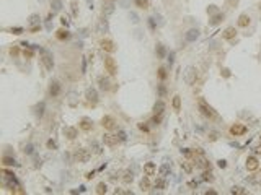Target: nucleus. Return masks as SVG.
<instances>
[{
  "mask_svg": "<svg viewBox=\"0 0 261 195\" xmlns=\"http://www.w3.org/2000/svg\"><path fill=\"white\" fill-rule=\"evenodd\" d=\"M39 54H41V60L44 64L46 70H52L54 68V55L47 47H39Z\"/></svg>",
  "mask_w": 261,
  "mask_h": 195,
  "instance_id": "obj_1",
  "label": "nucleus"
},
{
  "mask_svg": "<svg viewBox=\"0 0 261 195\" xmlns=\"http://www.w3.org/2000/svg\"><path fill=\"white\" fill-rule=\"evenodd\" d=\"M198 106H199V111H201V114H202L204 117L211 119V120H214V119L219 117V116H217V112L214 111V107L209 106V104H207L206 101H204V99H199Z\"/></svg>",
  "mask_w": 261,
  "mask_h": 195,
  "instance_id": "obj_2",
  "label": "nucleus"
},
{
  "mask_svg": "<svg viewBox=\"0 0 261 195\" xmlns=\"http://www.w3.org/2000/svg\"><path fill=\"white\" fill-rule=\"evenodd\" d=\"M104 70H106L108 73L111 75V77H114L118 73V65H116V60L113 59L111 55H106L104 57Z\"/></svg>",
  "mask_w": 261,
  "mask_h": 195,
  "instance_id": "obj_3",
  "label": "nucleus"
},
{
  "mask_svg": "<svg viewBox=\"0 0 261 195\" xmlns=\"http://www.w3.org/2000/svg\"><path fill=\"white\" fill-rule=\"evenodd\" d=\"M90 158H92V153H90L88 150H85V148H78L74 153V159L77 161V163H88Z\"/></svg>",
  "mask_w": 261,
  "mask_h": 195,
  "instance_id": "obj_4",
  "label": "nucleus"
},
{
  "mask_svg": "<svg viewBox=\"0 0 261 195\" xmlns=\"http://www.w3.org/2000/svg\"><path fill=\"white\" fill-rule=\"evenodd\" d=\"M198 78V72L194 67H186V70H184V82H186V85H194V82H196Z\"/></svg>",
  "mask_w": 261,
  "mask_h": 195,
  "instance_id": "obj_5",
  "label": "nucleus"
},
{
  "mask_svg": "<svg viewBox=\"0 0 261 195\" xmlns=\"http://www.w3.org/2000/svg\"><path fill=\"white\" fill-rule=\"evenodd\" d=\"M101 125H103V128H106V130H114V128H116V120H114V117L104 116V117L101 119Z\"/></svg>",
  "mask_w": 261,
  "mask_h": 195,
  "instance_id": "obj_6",
  "label": "nucleus"
},
{
  "mask_svg": "<svg viewBox=\"0 0 261 195\" xmlns=\"http://www.w3.org/2000/svg\"><path fill=\"white\" fill-rule=\"evenodd\" d=\"M103 143L106 146H110V148H114V146L119 143V140H118L116 135H111V134H104L103 135Z\"/></svg>",
  "mask_w": 261,
  "mask_h": 195,
  "instance_id": "obj_7",
  "label": "nucleus"
},
{
  "mask_svg": "<svg viewBox=\"0 0 261 195\" xmlns=\"http://www.w3.org/2000/svg\"><path fill=\"white\" fill-rule=\"evenodd\" d=\"M246 132H248V128L245 125H241V124H235V125L230 127V134L234 137H240V135H245Z\"/></svg>",
  "mask_w": 261,
  "mask_h": 195,
  "instance_id": "obj_8",
  "label": "nucleus"
},
{
  "mask_svg": "<svg viewBox=\"0 0 261 195\" xmlns=\"http://www.w3.org/2000/svg\"><path fill=\"white\" fill-rule=\"evenodd\" d=\"M100 46H101V49L104 52H108V54H113V52L116 50V46H114V42H113L111 39H103L101 42H100Z\"/></svg>",
  "mask_w": 261,
  "mask_h": 195,
  "instance_id": "obj_9",
  "label": "nucleus"
},
{
  "mask_svg": "<svg viewBox=\"0 0 261 195\" xmlns=\"http://www.w3.org/2000/svg\"><path fill=\"white\" fill-rule=\"evenodd\" d=\"M85 98H87L88 103L96 104V103H98V91H96L95 88H88L87 93H85Z\"/></svg>",
  "mask_w": 261,
  "mask_h": 195,
  "instance_id": "obj_10",
  "label": "nucleus"
},
{
  "mask_svg": "<svg viewBox=\"0 0 261 195\" xmlns=\"http://www.w3.org/2000/svg\"><path fill=\"white\" fill-rule=\"evenodd\" d=\"M49 94L52 98H57L60 94V83L57 82V80H52L51 82V86H49Z\"/></svg>",
  "mask_w": 261,
  "mask_h": 195,
  "instance_id": "obj_11",
  "label": "nucleus"
},
{
  "mask_svg": "<svg viewBox=\"0 0 261 195\" xmlns=\"http://www.w3.org/2000/svg\"><path fill=\"white\" fill-rule=\"evenodd\" d=\"M144 174L149 176V177H152V176L157 174V164L152 163V161H149V163L144 164Z\"/></svg>",
  "mask_w": 261,
  "mask_h": 195,
  "instance_id": "obj_12",
  "label": "nucleus"
},
{
  "mask_svg": "<svg viewBox=\"0 0 261 195\" xmlns=\"http://www.w3.org/2000/svg\"><path fill=\"white\" fill-rule=\"evenodd\" d=\"M110 31V23H108L106 18H103V20L98 21V26H96V33L98 34H104V33Z\"/></svg>",
  "mask_w": 261,
  "mask_h": 195,
  "instance_id": "obj_13",
  "label": "nucleus"
},
{
  "mask_svg": "<svg viewBox=\"0 0 261 195\" xmlns=\"http://www.w3.org/2000/svg\"><path fill=\"white\" fill-rule=\"evenodd\" d=\"M258 166H259V163H258V158H256V156H248V158H246V169L248 171H256Z\"/></svg>",
  "mask_w": 261,
  "mask_h": 195,
  "instance_id": "obj_14",
  "label": "nucleus"
},
{
  "mask_svg": "<svg viewBox=\"0 0 261 195\" xmlns=\"http://www.w3.org/2000/svg\"><path fill=\"white\" fill-rule=\"evenodd\" d=\"M184 37H186L188 42H194L199 37V30H196V28H191V30L186 31V34H184Z\"/></svg>",
  "mask_w": 261,
  "mask_h": 195,
  "instance_id": "obj_15",
  "label": "nucleus"
},
{
  "mask_svg": "<svg viewBox=\"0 0 261 195\" xmlns=\"http://www.w3.org/2000/svg\"><path fill=\"white\" fill-rule=\"evenodd\" d=\"M170 172H172V164L170 163H163L158 168V176L160 177H167V176H170Z\"/></svg>",
  "mask_w": 261,
  "mask_h": 195,
  "instance_id": "obj_16",
  "label": "nucleus"
},
{
  "mask_svg": "<svg viewBox=\"0 0 261 195\" xmlns=\"http://www.w3.org/2000/svg\"><path fill=\"white\" fill-rule=\"evenodd\" d=\"M98 86H100L101 91H108V89L111 88V83H110V80H108L106 77H100L98 78Z\"/></svg>",
  "mask_w": 261,
  "mask_h": 195,
  "instance_id": "obj_17",
  "label": "nucleus"
},
{
  "mask_svg": "<svg viewBox=\"0 0 261 195\" xmlns=\"http://www.w3.org/2000/svg\"><path fill=\"white\" fill-rule=\"evenodd\" d=\"M62 0H51V12L52 13H59L62 10Z\"/></svg>",
  "mask_w": 261,
  "mask_h": 195,
  "instance_id": "obj_18",
  "label": "nucleus"
},
{
  "mask_svg": "<svg viewBox=\"0 0 261 195\" xmlns=\"http://www.w3.org/2000/svg\"><path fill=\"white\" fill-rule=\"evenodd\" d=\"M64 135L67 137V138L74 140L75 137H77V128H75V127H65L64 128Z\"/></svg>",
  "mask_w": 261,
  "mask_h": 195,
  "instance_id": "obj_19",
  "label": "nucleus"
},
{
  "mask_svg": "<svg viewBox=\"0 0 261 195\" xmlns=\"http://www.w3.org/2000/svg\"><path fill=\"white\" fill-rule=\"evenodd\" d=\"M44 109H46V103L44 101L38 103L36 107H34V114H36L38 117H42V116H44Z\"/></svg>",
  "mask_w": 261,
  "mask_h": 195,
  "instance_id": "obj_20",
  "label": "nucleus"
},
{
  "mask_svg": "<svg viewBox=\"0 0 261 195\" xmlns=\"http://www.w3.org/2000/svg\"><path fill=\"white\" fill-rule=\"evenodd\" d=\"M163 111H165V103L162 101V99H158V101L154 104V112L155 114H163Z\"/></svg>",
  "mask_w": 261,
  "mask_h": 195,
  "instance_id": "obj_21",
  "label": "nucleus"
},
{
  "mask_svg": "<svg viewBox=\"0 0 261 195\" xmlns=\"http://www.w3.org/2000/svg\"><path fill=\"white\" fill-rule=\"evenodd\" d=\"M235 34H237V31H235V28H227V30L224 31V39H227V41H230V39H234L235 37Z\"/></svg>",
  "mask_w": 261,
  "mask_h": 195,
  "instance_id": "obj_22",
  "label": "nucleus"
},
{
  "mask_svg": "<svg viewBox=\"0 0 261 195\" xmlns=\"http://www.w3.org/2000/svg\"><path fill=\"white\" fill-rule=\"evenodd\" d=\"M248 25H250V16L245 15V13H243V15H240L238 16V26L240 28H246Z\"/></svg>",
  "mask_w": 261,
  "mask_h": 195,
  "instance_id": "obj_23",
  "label": "nucleus"
},
{
  "mask_svg": "<svg viewBox=\"0 0 261 195\" xmlns=\"http://www.w3.org/2000/svg\"><path fill=\"white\" fill-rule=\"evenodd\" d=\"M39 15L38 13H33V15H30V18H28V23H30L31 26H36V25H39Z\"/></svg>",
  "mask_w": 261,
  "mask_h": 195,
  "instance_id": "obj_24",
  "label": "nucleus"
},
{
  "mask_svg": "<svg viewBox=\"0 0 261 195\" xmlns=\"http://www.w3.org/2000/svg\"><path fill=\"white\" fill-rule=\"evenodd\" d=\"M92 127H93V124L90 120H87V119H83V120L80 122V128L85 130V132H90V130H92Z\"/></svg>",
  "mask_w": 261,
  "mask_h": 195,
  "instance_id": "obj_25",
  "label": "nucleus"
},
{
  "mask_svg": "<svg viewBox=\"0 0 261 195\" xmlns=\"http://www.w3.org/2000/svg\"><path fill=\"white\" fill-rule=\"evenodd\" d=\"M194 164H196L198 168H202V169H207V168H209V163H207V161L204 159V158H198V156H196V163H194Z\"/></svg>",
  "mask_w": 261,
  "mask_h": 195,
  "instance_id": "obj_26",
  "label": "nucleus"
},
{
  "mask_svg": "<svg viewBox=\"0 0 261 195\" xmlns=\"http://www.w3.org/2000/svg\"><path fill=\"white\" fill-rule=\"evenodd\" d=\"M113 12H114V5H113V3H106V5L103 7V15H104V16L111 15Z\"/></svg>",
  "mask_w": 261,
  "mask_h": 195,
  "instance_id": "obj_27",
  "label": "nucleus"
},
{
  "mask_svg": "<svg viewBox=\"0 0 261 195\" xmlns=\"http://www.w3.org/2000/svg\"><path fill=\"white\" fill-rule=\"evenodd\" d=\"M165 185H167V184H165V177H160V179H157V180H155L154 187H155L157 190H163V189H165Z\"/></svg>",
  "mask_w": 261,
  "mask_h": 195,
  "instance_id": "obj_28",
  "label": "nucleus"
},
{
  "mask_svg": "<svg viewBox=\"0 0 261 195\" xmlns=\"http://www.w3.org/2000/svg\"><path fill=\"white\" fill-rule=\"evenodd\" d=\"M173 109H175V111H179V109H181V98H179L178 96V94H176V96H173Z\"/></svg>",
  "mask_w": 261,
  "mask_h": 195,
  "instance_id": "obj_29",
  "label": "nucleus"
},
{
  "mask_svg": "<svg viewBox=\"0 0 261 195\" xmlns=\"http://www.w3.org/2000/svg\"><path fill=\"white\" fill-rule=\"evenodd\" d=\"M69 37H70V33L69 31H65V30H59L57 31V39L64 41V39H69Z\"/></svg>",
  "mask_w": 261,
  "mask_h": 195,
  "instance_id": "obj_30",
  "label": "nucleus"
},
{
  "mask_svg": "<svg viewBox=\"0 0 261 195\" xmlns=\"http://www.w3.org/2000/svg\"><path fill=\"white\" fill-rule=\"evenodd\" d=\"M140 189H142V190H149V189H150V180H149V176H145V177L140 180Z\"/></svg>",
  "mask_w": 261,
  "mask_h": 195,
  "instance_id": "obj_31",
  "label": "nucleus"
},
{
  "mask_svg": "<svg viewBox=\"0 0 261 195\" xmlns=\"http://www.w3.org/2000/svg\"><path fill=\"white\" fill-rule=\"evenodd\" d=\"M3 166H16V159L15 158H8V156H3Z\"/></svg>",
  "mask_w": 261,
  "mask_h": 195,
  "instance_id": "obj_32",
  "label": "nucleus"
},
{
  "mask_svg": "<svg viewBox=\"0 0 261 195\" xmlns=\"http://www.w3.org/2000/svg\"><path fill=\"white\" fill-rule=\"evenodd\" d=\"M106 192H108V185L104 184V182H101V184H98V185H96V193H98V195L106 193Z\"/></svg>",
  "mask_w": 261,
  "mask_h": 195,
  "instance_id": "obj_33",
  "label": "nucleus"
},
{
  "mask_svg": "<svg viewBox=\"0 0 261 195\" xmlns=\"http://www.w3.org/2000/svg\"><path fill=\"white\" fill-rule=\"evenodd\" d=\"M116 137H118V140H119V143H124V141L127 140V134H126L124 130H118Z\"/></svg>",
  "mask_w": 261,
  "mask_h": 195,
  "instance_id": "obj_34",
  "label": "nucleus"
},
{
  "mask_svg": "<svg viewBox=\"0 0 261 195\" xmlns=\"http://www.w3.org/2000/svg\"><path fill=\"white\" fill-rule=\"evenodd\" d=\"M181 169H183L186 174H191V172H193V166L189 164L188 161H183V163H181Z\"/></svg>",
  "mask_w": 261,
  "mask_h": 195,
  "instance_id": "obj_35",
  "label": "nucleus"
},
{
  "mask_svg": "<svg viewBox=\"0 0 261 195\" xmlns=\"http://www.w3.org/2000/svg\"><path fill=\"white\" fill-rule=\"evenodd\" d=\"M134 3H136V7H139V8H149V0H134Z\"/></svg>",
  "mask_w": 261,
  "mask_h": 195,
  "instance_id": "obj_36",
  "label": "nucleus"
},
{
  "mask_svg": "<svg viewBox=\"0 0 261 195\" xmlns=\"http://www.w3.org/2000/svg\"><path fill=\"white\" fill-rule=\"evenodd\" d=\"M202 180H206V182H212V180H214V176H212L211 171H204L202 172Z\"/></svg>",
  "mask_w": 261,
  "mask_h": 195,
  "instance_id": "obj_37",
  "label": "nucleus"
},
{
  "mask_svg": "<svg viewBox=\"0 0 261 195\" xmlns=\"http://www.w3.org/2000/svg\"><path fill=\"white\" fill-rule=\"evenodd\" d=\"M160 122H162V114H155V116L150 119L152 125H160Z\"/></svg>",
  "mask_w": 261,
  "mask_h": 195,
  "instance_id": "obj_38",
  "label": "nucleus"
},
{
  "mask_svg": "<svg viewBox=\"0 0 261 195\" xmlns=\"http://www.w3.org/2000/svg\"><path fill=\"white\" fill-rule=\"evenodd\" d=\"M92 151H93L95 155H101L103 150H101V146H100L96 141H92Z\"/></svg>",
  "mask_w": 261,
  "mask_h": 195,
  "instance_id": "obj_39",
  "label": "nucleus"
},
{
  "mask_svg": "<svg viewBox=\"0 0 261 195\" xmlns=\"http://www.w3.org/2000/svg\"><path fill=\"white\" fill-rule=\"evenodd\" d=\"M122 179H124V182H126V184H129V182H132V180H134V174H132L131 171H127L126 176H124Z\"/></svg>",
  "mask_w": 261,
  "mask_h": 195,
  "instance_id": "obj_40",
  "label": "nucleus"
},
{
  "mask_svg": "<svg viewBox=\"0 0 261 195\" xmlns=\"http://www.w3.org/2000/svg\"><path fill=\"white\" fill-rule=\"evenodd\" d=\"M157 73H158V78H160V80H165V78H167V70H165L163 67H160Z\"/></svg>",
  "mask_w": 261,
  "mask_h": 195,
  "instance_id": "obj_41",
  "label": "nucleus"
},
{
  "mask_svg": "<svg viewBox=\"0 0 261 195\" xmlns=\"http://www.w3.org/2000/svg\"><path fill=\"white\" fill-rule=\"evenodd\" d=\"M157 54H158V57H162V59L165 57V49H163V46H162V44L157 46Z\"/></svg>",
  "mask_w": 261,
  "mask_h": 195,
  "instance_id": "obj_42",
  "label": "nucleus"
},
{
  "mask_svg": "<svg viewBox=\"0 0 261 195\" xmlns=\"http://www.w3.org/2000/svg\"><path fill=\"white\" fill-rule=\"evenodd\" d=\"M25 153H26V155H33V153H34V148H33L31 143H28V145L25 146Z\"/></svg>",
  "mask_w": 261,
  "mask_h": 195,
  "instance_id": "obj_43",
  "label": "nucleus"
},
{
  "mask_svg": "<svg viewBox=\"0 0 261 195\" xmlns=\"http://www.w3.org/2000/svg\"><path fill=\"white\" fill-rule=\"evenodd\" d=\"M181 153H183L184 156H186V158H191V156L194 155V153H193V151L189 150V148H183V150H181Z\"/></svg>",
  "mask_w": 261,
  "mask_h": 195,
  "instance_id": "obj_44",
  "label": "nucleus"
},
{
  "mask_svg": "<svg viewBox=\"0 0 261 195\" xmlns=\"http://www.w3.org/2000/svg\"><path fill=\"white\" fill-rule=\"evenodd\" d=\"M232 193H245V190L241 189V187H238V185H237V187H232V190H230Z\"/></svg>",
  "mask_w": 261,
  "mask_h": 195,
  "instance_id": "obj_45",
  "label": "nucleus"
},
{
  "mask_svg": "<svg viewBox=\"0 0 261 195\" xmlns=\"http://www.w3.org/2000/svg\"><path fill=\"white\" fill-rule=\"evenodd\" d=\"M137 127H139V128H140L142 132H149V125H147V124H144V122L137 124Z\"/></svg>",
  "mask_w": 261,
  "mask_h": 195,
  "instance_id": "obj_46",
  "label": "nucleus"
},
{
  "mask_svg": "<svg viewBox=\"0 0 261 195\" xmlns=\"http://www.w3.org/2000/svg\"><path fill=\"white\" fill-rule=\"evenodd\" d=\"M168 62H170V67H172L173 62H175V52H170L168 54Z\"/></svg>",
  "mask_w": 261,
  "mask_h": 195,
  "instance_id": "obj_47",
  "label": "nucleus"
},
{
  "mask_svg": "<svg viewBox=\"0 0 261 195\" xmlns=\"http://www.w3.org/2000/svg\"><path fill=\"white\" fill-rule=\"evenodd\" d=\"M12 33H13V34H21L23 28H12Z\"/></svg>",
  "mask_w": 261,
  "mask_h": 195,
  "instance_id": "obj_48",
  "label": "nucleus"
},
{
  "mask_svg": "<svg viewBox=\"0 0 261 195\" xmlns=\"http://www.w3.org/2000/svg\"><path fill=\"white\" fill-rule=\"evenodd\" d=\"M217 166H219V168H220V169H224V168H225V166H227V161H225V159H220V161H219V163H217Z\"/></svg>",
  "mask_w": 261,
  "mask_h": 195,
  "instance_id": "obj_49",
  "label": "nucleus"
},
{
  "mask_svg": "<svg viewBox=\"0 0 261 195\" xmlns=\"http://www.w3.org/2000/svg\"><path fill=\"white\" fill-rule=\"evenodd\" d=\"M60 23H62L64 26H69V18L67 16H62V18H60Z\"/></svg>",
  "mask_w": 261,
  "mask_h": 195,
  "instance_id": "obj_50",
  "label": "nucleus"
},
{
  "mask_svg": "<svg viewBox=\"0 0 261 195\" xmlns=\"http://www.w3.org/2000/svg\"><path fill=\"white\" fill-rule=\"evenodd\" d=\"M85 72H87V60H82V73H85Z\"/></svg>",
  "mask_w": 261,
  "mask_h": 195,
  "instance_id": "obj_51",
  "label": "nucleus"
},
{
  "mask_svg": "<svg viewBox=\"0 0 261 195\" xmlns=\"http://www.w3.org/2000/svg\"><path fill=\"white\" fill-rule=\"evenodd\" d=\"M158 93H160V96H165V86H163V85H160V88H158Z\"/></svg>",
  "mask_w": 261,
  "mask_h": 195,
  "instance_id": "obj_52",
  "label": "nucleus"
},
{
  "mask_svg": "<svg viewBox=\"0 0 261 195\" xmlns=\"http://www.w3.org/2000/svg\"><path fill=\"white\" fill-rule=\"evenodd\" d=\"M23 54H25V57H33V50H31V49H28V50L25 49V52H23Z\"/></svg>",
  "mask_w": 261,
  "mask_h": 195,
  "instance_id": "obj_53",
  "label": "nucleus"
},
{
  "mask_svg": "<svg viewBox=\"0 0 261 195\" xmlns=\"http://www.w3.org/2000/svg\"><path fill=\"white\" fill-rule=\"evenodd\" d=\"M47 146H49V148H56V146H57V145H56V141L49 140V141H47Z\"/></svg>",
  "mask_w": 261,
  "mask_h": 195,
  "instance_id": "obj_54",
  "label": "nucleus"
},
{
  "mask_svg": "<svg viewBox=\"0 0 261 195\" xmlns=\"http://www.w3.org/2000/svg\"><path fill=\"white\" fill-rule=\"evenodd\" d=\"M253 151H255V155H259L261 153V145H258L256 148H253Z\"/></svg>",
  "mask_w": 261,
  "mask_h": 195,
  "instance_id": "obj_55",
  "label": "nucleus"
},
{
  "mask_svg": "<svg viewBox=\"0 0 261 195\" xmlns=\"http://www.w3.org/2000/svg\"><path fill=\"white\" fill-rule=\"evenodd\" d=\"M220 18H222L220 15H219V16H216V18H214V20H212V21H211V23H212V25H216V23H217V21H219V20H220Z\"/></svg>",
  "mask_w": 261,
  "mask_h": 195,
  "instance_id": "obj_56",
  "label": "nucleus"
},
{
  "mask_svg": "<svg viewBox=\"0 0 261 195\" xmlns=\"http://www.w3.org/2000/svg\"><path fill=\"white\" fill-rule=\"evenodd\" d=\"M93 176H95V172L92 171V172H88L87 176H85V177H87V179H93Z\"/></svg>",
  "mask_w": 261,
  "mask_h": 195,
  "instance_id": "obj_57",
  "label": "nucleus"
},
{
  "mask_svg": "<svg viewBox=\"0 0 261 195\" xmlns=\"http://www.w3.org/2000/svg\"><path fill=\"white\" fill-rule=\"evenodd\" d=\"M131 16H132V21H134V23H137V16L134 15V13H132V15H131Z\"/></svg>",
  "mask_w": 261,
  "mask_h": 195,
  "instance_id": "obj_58",
  "label": "nucleus"
},
{
  "mask_svg": "<svg viewBox=\"0 0 261 195\" xmlns=\"http://www.w3.org/2000/svg\"><path fill=\"white\" fill-rule=\"evenodd\" d=\"M104 2H113V0H104Z\"/></svg>",
  "mask_w": 261,
  "mask_h": 195,
  "instance_id": "obj_59",
  "label": "nucleus"
},
{
  "mask_svg": "<svg viewBox=\"0 0 261 195\" xmlns=\"http://www.w3.org/2000/svg\"><path fill=\"white\" fill-rule=\"evenodd\" d=\"M259 10H261V5H259Z\"/></svg>",
  "mask_w": 261,
  "mask_h": 195,
  "instance_id": "obj_60",
  "label": "nucleus"
},
{
  "mask_svg": "<svg viewBox=\"0 0 261 195\" xmlns=\"http://www.w3.org/2000/svg\"><path fill=\"white\" fill-rule=\"evenodd\" d=\"M259 140H261V135H259Z\"/></svg>",
  "mask_w": 261,
  "mask_h": 195,
  "instance_id": "obj_61",
  "label": "nucleus"
}]
</instances>
